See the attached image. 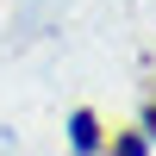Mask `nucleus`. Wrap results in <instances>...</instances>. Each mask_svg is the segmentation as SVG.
Listing matches in <instances>:
<instances>
[{"label": "nucleus", "instance_id": "nucleus-1", "mask_svg": "<svg viewBox=\"0 0 156 156\" xmlns=\"http://www.w3.org/2000/svg\"><path fill=\"white\" fill-rule=\"evenodd\" d=\"M69 131H75V150H94V144H100V125H94V112H75V125H69Z\"/></svg>", "mask_w": 156, "mask_h": 156}, {"label": "nucleus", "instance_id": "nucleus-2", "mask_svg": "<svg viewBox=\"0 0 156 156\" xmlns=\"http://www.w3.org/2000/svg\"><path fill=\"white\" fill-rule=\"evenodd\" d=\"M112 156H144V137H125V144L112 150Z\"/></svg>", "mask_w": 156, "mask_h": 156}, {"label": "nucleus", "instance_id": "nucleus-3", "mask_svg": "<svg viewBox=\"0 0 156 156\" xmlns=\"http://www.w3.org/2000/svg\"><path fill=\"white\" fill-rule=\"evenodd\" d=\"M150 131H156V106H150Z\"/></svg>", "mask_w": 156, "mask_h": 156}]
</instances>
